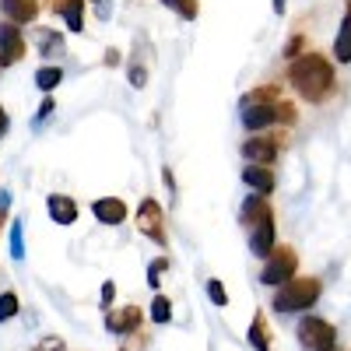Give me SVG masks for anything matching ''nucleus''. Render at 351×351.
<instances>
[{
	"label": "nucleus",
	"instance_id": "24",
	"mask_svg": "<svg viewBox=\"0 0 351 351\" xmlns=\"http://www.w3.org/2000/svg\"><path fill=\"white\" fill-rule=\"evenodd\" d=\"M165 271H169V260H165V256H162V260H155L152 267H148V285H152V288H158V281H162V274H165Z\"/></svg>",
	"mask_w": 351,
	"mask_h": 351
},
{
	"label": "nucleus",
	"instance_id": "25",
	"mask_svg": "<svg viewBox=\"0 0 351 351\" xmlns=\"http://www.w3.org/2000/svg\"><path fill=\"white\" fill-rule=\"evenodd\" d=\"M208 295H211L218 306H228V291H225L221 281H208Z\"/></svg>",
	"mask_w": 351,
	"mask_h": 351
},
{
	"label": "nucleus",
	"instance_id": "19",
	"mask_svg": "<svg viewBox=\"0 0 351 351\" xmlns=\"http://www.w3.org/2000/svg\"><path fill=\"white\" fill-rule=\"evenodd\" d=\"M60 67H43L39 74H36V84L43 88V92H49V88H56V84H60Z\"/></svg>",
	"mask_w": 351,
	"mask_h": 351
},
{
	"label": "nucleus",
	"instance_id": "10",
	"mask_svg": "<svg viewBox=\"0 0 351 351\" xmlns=\"http://www.w3.org/2000/svg\"><path fill=\"white\" fill-rule=\"evenodd\" d=\"M46 208H49V218H53L56 225H71V221H77V204H74L71 197H64V193H53Z\"/></svg>",
	"mask_w": 351,
	"mask_h": 351
},
{
	"label": "nucleus",
	"instance_id": "4",
	"mask_svg": "<svg viewBox=\"0 0 351 351\" xmlns=\"http://www.w3.org/2000/svg\"><path fill=\"white\" fill-rule=\"evenodd\" d=\"M295 267H299L295 250H288V246H274V253H271V260H267V267H263L260 281H263V285H285V281H291Z\"/></svg>",
	"mask_w": 351,
	"mask_h": 351
},
{
	"label": "nucleus",
	"instance_id": "20",
	"mask_svg": "<svg viewBox=\"0 0 351 351\" xmlns=\"http://www.w3.org/2000/svg\"><path fill=\"white\" fill-rule=\"evenodd\" d=\"M169 316H172V306H169L165 295H158V299L152 302V319H155V324H169Z\"/></svg>",
	"mask_w": 351,
	"mask_h": 351
},
{
	"label": "nucleus",
	"instance_id": "11",
	"mask_svg": "<svg viewBox=\"0 0 351 351\" xmlns=\"http://www.w3.org/2000/svg\"><path fill=\"white\" fill-rule=\"evenodd\" d=\"M243 155H246L253 165H267V162H274V155H278V144H274V141H263V137H253V141L243 144Z\"/></svg>",
	"mask_w": 351,
	"mask_h": 351
},
{
	"label": "nucleus",
	"instance_id": "3",
	"mask_svg": "<svg viewBox=\"0 0 351 351\" xmlns=\"http://www.w3.org/2000/svg\"><path fill=\"white\" fill-rule=\"evenodd\" d=\"M274 120H285V123H291L295 120V112H291L285 102L281 106H274V102H253V99H243V123H246V130H263V127H271Z\"/></svg>",
	"mask_w": 351,
	"mask_h": 351
},
{
	"label": "nucleus",
	"instance_id": "26",
	"mask_svg": "<svg viewBox=\"0 0 351 351\" xmlns=\"http://www.w3.org/2000/svg\"><path fill=\"white\" fill-rule=\"evenodd\" d=\"M112 295H116V285H112V281H106V285H102V306H109V302H112Z\"/></svg>",
	"mask_w": 351,
	"mask_h": 351
},
{
	"label": "nucleus",
	"instance_id": "18",
	"mask_svg": "<svg viewBox=\"0 0 351 351\" xmlns=\"http://www.w3.org/2000/svg\"><path fill=\"white\" fill-rule=\"evenodd\" d=\"M250 341H253V348H256V351H267V348H271V341H267V324H263V316H260V313L253 316Z\"/></svg>",
	"mask_w": 351,
	"mask_h": 351
},
{
	"label": "nucleus",
	"instance_id": "28",
	"mask_svg": "<svg viewBox=\"0 0 351 351\" xmlns=\"http://www.w3.org/2000/svg\"><path fill=\"white\" fill-rule=\"evenodd\" d=\"M299 46H302V39L295 36V39H291V43H288V49H285V53H288V56H299Z\"/></svg>",
	"mask_w": 351,
	"mask_h": 351
},
{
	"label": "nucleus",
	"instance_id": "9",
	"mask_svg": "<svg viewBox=\"0 0 351 351\" xmlns=\"http://www.w3.org/2000/svg\"><path fill=\"white\" fill-rule=\"evenodd\" d=\"M95 218L102 221V225H120L123 218H127V204L123 200H116V197H102V200H95Z\"/></svg>",
	"mask_w": 351,
	"mask_h": 351
},
{
	"label": "nucleus",
	"instance_id": "2",
	"mask_svg": "<svg viewBox=\"0 0 351 351\" xmlns=\"http://www.w3.org/2000/svg\"><path fill=\"white\" fill-rule=\"evenodd\" d=\"M319 291H324V285H319L316 278H291L285 281V288L274 295V309L278 313H295V309H309Z\"/></svg>",
	"mask_w": 351,
	"mask_h": 351
},
{
	"label": "nucleus",
	"instance_id": "12",
	"mask_svg": "<svg viewBox=\"0 0 351 351\" xmlns=\"http://www.w3.org/2000/svg\"><path fill=\"white\" fill-rule=\"evenodd\" d=\"M243 180H246V186H253L256 193H274V172H267L263 165H246L243 169Z\"/></svg>",
	"mask_w": 351,
	"mask_h": 351
},
{
	"label": "nucleus",
	"instance_id": "16",
	"mask_svg": "<svg viewBox=\"0 0 351 351\" xmlns=\"http://www.w3.org/2000/svg\"><path fill=\"white\" fill-rule=\"evenodd\" d=\"M334 56L341 64H351V8L341 21V32H337V43H334Z\"/></svg>",
	"mask_w": 351,
	"mask_h": 351
},
{
	"label": "nucleus",
	"instance_id": "29",
	"mask_svg": "<svg viewBox=\"0 0 351 351\" xmlns=\"http://www.w3.org/2000/svg\"><path fill=\"white\" fill-rule=\"evenodd\" d=\"M49 348H53V351H60L64 344H60V341H43V344H39V351H49Z\"/></svg>",
	"mask_w": 351,
	"mask_h": 351
},
{
	"label": "nucleus",
	"instance_id": "8",
	"mask_svg": "<svg viewBox=\"0 0 351 351\" xmlns=\"http://www.w3.org/2000/svg\"><path fill=\"white\" fill-rule=\"evenodd\" d=\"M21 53H25L21 32H18L14 25H0V60H4V64H14Z\"/></svg>",
	"mask_w": 351,
	"mask_h": 351
},
{
	"label": "nucleus",
	"instance_id": "17",
	"mask_svg": "<svg viewBox=\"0 0 351 351\" xmlns=\"http://www.w3.org/2000/svg\"><path fill=\"white\" fill-rule=\"evenodd\" d=\"M56 11L64 14V21H67L71 32H81V28H84V18H81V0H60V4H56Z\"/></svg>",
	"mask_w": 351,
	"mask_h": 351
},
{
	"label": "nucleus",
	"instance_id": "6",
	"mask_svg": "<svg viewBox=\"0 0 351 351\" xmlns=\"http://www.w3.org/2000/svg\"><path fill=\"white\" fill-rule=\"evenodd\" d=\"M137 225L144 236H152L155 243H165V228H162V208L155 200H144L141 211H137Z\"/></svg>",
	"mask_w": 351,
	"mask_h": 351
},
{
	"label": "nucleus",
	"instance_id": "23",
	"mask_svg": "<svg viewBox=\"0 0 351 351\" xmlns=\"http://www.w3.org/2000/svg\"><path fill=\"white\" fill-rule=\"evenodd\" d=\"M11 256H14V260L25 256V239H21V225H18V221L11 225Z\"/></svg>",
	"mask_w": 351,
	"mask_h": 351
},
{
	"label": "nucleus",
	"instance_id": "31",
	"mask_svg": "<svg viewBox=\"0 0 351 351\" xmlns=\"http://www.w3.org/2000/svg\"><path fill=\"white\" fill-rule=\"evenodd\" d=\"M4 134H8V112L0 109V137H4Z\"/></svg>",
	"mask_w": 351,
	"mask_h": 351
},
{
	"label": "nucleus",
	"instance_id": "22",
	"mask_svg": "<svg viewBox=\"0 0 351 351\" xmlns=\"http://www.w3.org/2000/svg\"><path fill=\"white\" fill-rule=\"evenodd\" d=\"M165 8H172V11H180L183 18H193L197 14V0H162Z\"/></svg>",
	"mask_w": 351,
	"mask_h": 351
},
{
	"label": "nucleus",
	"instance_id": "21",
	"mask_svg": "<svg viewBox=\"0 0 351 351\" xmlns=\"http://www.w3.org/2000/svg\"><path fill=\"white\" fill-rule=\"evenodd\" d=\"M14 313H18V295H14V291H4V295H0V324L11 319Z\"/></svg>",
	"mask_w": 351,
	"mask_h": 351
},
{
	"label": "nucleus",
	"instance_id": "1",
	"mask_svg": "<svg viewBox=\"0 0 351 351\" xmlns=\"http://www.w3.org/2000/svg\"><path fill=\"white\" fill-rule=\"evenodd\" d=\"M288 77H291L295 92L306 102H324L330 95V88H334V71H330V64L319 53H302L299 60L291 64Z\"/></svg>",
	"mask_w": 351,
	"mask_h": 351
},
{
	"label": "nucleus",
	"instance_id": "7",
	"mask_svg": "<svg viewBox=\"0 0 351 351\" xmlns=\"http://www.w3.org/2000/svg\"><path fill=\"white\" fill-rule=\"evenodd\" d=\"M250 250H253L256 256H271V253H274V215H271V218H263L260 225H253Z\"/></svg>",
	"mask_w": 351,
	"mask_h": 351
},
{
	"label": "nucleus",
	"instance_id": "15",
	"mask_svg": "<svg viewBox=\"0 0 351 351\" xmlns=\"http://www.w3.org/2000/svg\"><path fill=\"white\" fill-rule=\"evenodd\" d=\"M263 218H271V208H267V200H263V193H256V197H250L246 204H243V225H260Z\"/></svg>",
	"mask_w": 351,
	"mask_h": 351
},
{
	"label": "nucleus",
	"instance_id": "13",
	"mask_svg": "<svg viewBox=\"0 0 351 351\" xmlns=\"http://www.w3.org/2000/svg\"><path fill=\"white\" fill-rule=\"evenodd\" d=\"M137 324H141V309H137V306H127V309H120V313H109V316H106V327L116 330V334L137 330Z\"/></svg>",
	"mask_w": 351,
	"mask_h": 351
},
{
	"label": "nucleus",
	"instance_id": "5",
	"mask_svg": "<svg viewBox=\"0 0 351 351\" xmlns=\"http://www.w3.org/2000/svg\"><path fill=\"white\" fill-rule=\"evenodd\" d=\"M299 341L309 351H330L334 341H337V334H334V327L327 324V319L309 316V319H302V327H299Z\"/></svg>",
	"mask_w": 351,
	"mask_h": 351
},
{
	"label": "nucleus",
	"instance_id": "30",
	"mask_svg": "<svg viewBox=\"0 0 351 351\" xmlns=\"http://www.w3.org/2000/svg\"><path fill=\"white\" fill-rule=\"evenodd\" d=\"M53 106H56L53 99H46V102H43V109H39V120H43V116H49V112H53Z\"/></svg>",
	"mask_w": 351,
	"mask_h": 351
},
{
	"label": "nucleus",
	"instance_id": "27",
	"mask_svg": "<svg viewBox=\"0 0 351 351\" xmlns=\"http://www.w3.org/2000/svg\"><path fill=\"white\" fill-rule=\"evenodd\" d=\"M130 84H134V88H144V71H141V67L130 71Z\"/></svg>",
	"mask_w": 351,
	"mask_h": 351
},
{
	"label": "nucleus",
	"instance_id": "14",
	"mask_svg": "<svg viewBox=\"0 0 351 351\" xmlns=\"http://www.w3.org/2000/svg\"><path fill=\"white\" fill-rule=\"evenodd\" d=\"M0 8H4V14H8L11 21H18V25L32 21V18H36V11H39L36 0H0Z\"/></svg>",
	"mask_w": 351,
	"mask_h": 351
}]
</instances>
